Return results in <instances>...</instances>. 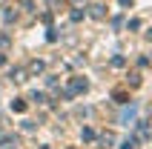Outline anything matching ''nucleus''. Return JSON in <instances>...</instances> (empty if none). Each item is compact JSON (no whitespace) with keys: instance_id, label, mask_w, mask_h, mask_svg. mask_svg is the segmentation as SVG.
Returning <instances> with one entry per match:
<instances>
[{"instance_id":"nucleus-1","label":"nucleus","mask_w":152,"mask_h":149,"mask_svg":"<svg viewBox=\"0 0 152 149\" xmlns=\"http://www.w3.org/2000/svg\"><path fill=\"white\" fill-rule=\"evenodd\" d=\"M86 89H89V80H86V77H72V80L66 83V89H63V98H75V95H83Z\"/></svg>"},{"instance_id":"nucleus-2","label":"nucleus","mask_w":152,"mask_h":149,"mask_svg":"<svg viewBox=\"0 0 152 149\" xmlns=\"http://www.w3.org/2000/svg\"><path fill=\"white\" fill-rule=\"evenodd\" d=\"M20 146V138L17 135H3L0 138V149H17Z\"/></svg>"},{"instance_id":"nucleus-3","label":"nucleus","mask_w":152,"mask_h":149,"mask_svg":"<svg viewBox=\"0 0 152 149\" xmlns=\"http://www.w3.org/2000/svg\"><path fill=\"white\" fill-rule=\"evenodd\" d=\"M152 138V132H149V123H146V121H138V141H149Z\"/></svg>"},{"instance_id":"nucleus-4","label":"nucleus","mask_w":152,"mask_h":149,"mask_svg":"<svg viewBox=\"0 0 152 149\" xmlns=\"http://www.w3.org/2000/svg\"><path fill=\"white\" fill-rule=\"evenodd\" d=\"M89 15H92L95 20H103V17H106V6H103V3H92V6H89Z\"/></svg>"},{"instance_id":"nucleus-5","label":"nucleus","mask_w":152,"mask_h":149,"mask_svg":"<svg viewBox=\"0 0 152 149\" xmlns=\"http://www.w3.org/2000/svg\"><path fill=\"white\" fill-rule=\"evenodd\" d=\"M135 118V106H129V109H124V115H121V123H126L129 126V121Z\"/></svg>"},{"instance_id":"nucleus-6","label":"nucleus","mask_w":152,"mask_h":149,"mask_svg":"<svg viewBox=\"0 0 152 149\" xmlns=\"http://www.w3.org/2000/svg\"><path fill=\"white\" fill-rule=\"evenodd\" d=\"M43 72V60H32L29 63V74H40Z\"/></svg>"},{"instance_id":"nucleus-7","label":"nucleus","mask_w":152,"mask_h":149,"mask_svg":"<svg viewBox=\"0 0 152 149\" xmlns=\"http://www.w3.org/2000/svg\"><path fill=\"white\" fill-rule=\"evenodd\" d=\"M101 143H103V146H112V143H115V135H112V132H103L101 135Z\"/></svg>"},{"instance_id":"nucleus-8","label":"nucleus","mask_w":152,"mask_h":149,"mask_svg":"<svg viewBox=\"0 0 152 149\" xmlns=\"http://www.w3.org/2000/svg\"><path fill=\"white\" fill-rule=\"evenodd\" d=\"M12 80L23 83V80H26V72H23V69H15V72H12Z\"/></svg>"},{"instance_id":"nucleus-9","label":"nucleus","mask_w":152,"mask_h":149,"mask_svg":"<svg viewBox=\"0 0 152 149\" xmlns=\"http://www.w3.org/2000/svg\"><path fill=\"white\" fill-rule=\"evenodd\" d=\"M12 109H15V112H26V100H12Z\"/></svg>"},{"instance_id":"nucleus-10","label":"nucleus","mask_w":152,"mask_h":149,"mask_svg":"<svg viewBox=\"0 0 152 149\" xmlns=\"http://www.w3.org/2000/svg\"><path fill=\"white\" fill-rule=\"evenodd\" d=\"M80 135H83V141H95V129H89V126H83Z\"/></svg>"},{"instance_id":"nucleus-11","label":"nucleus","mask_w":152,"mask_h":149,"mask_svg":"<svg viewBox=\"0 0 152 149\" xmlns=\"http://www.w3.org/2000/svg\"><path fill=\"white\" fill-rule=\"evenodd\" d=\"M15 17H17V12H12V9H6V12H3V20H6V23H12Z\"/></svg>"},{"instance_id":"nucleus-12","label":"nucleus","mask_w":152,"mask_h":149,"mask_svg":"<svg viewBox=\"0 0 152 149\" xmlns=\"http://www.w3.org/2000/svg\"><path fill=\"white\" fill-rule=\"evenodd\" d=\"M34 126H37L34 121H23V129H26V132H34Z\"/></svg>"},{"instance_id":"nucleus-13","label":"nucleus","mask_w":152,"mask_h":149,"mask_svg":"<svg viewBox=\"0 0 152 149\" xmlns=\"http://www.w3.org/2000/svg\"><path fill=\"white\" fill-rule=\"evenodd\" d=\"M49 6L55 9V12H58V6H63V0H49Z\"/></svg>"},{"instance_id":"nucleus-14","label":"nucleus","mask_w":152,"mask_h":149,"mask_svg":"<svg viewBox=\"0 0 152 149\" xmlns=\"http://www.w3.org/2000/svg\"><path fill=\"white\" fill-rule=\"evenodd\" d=\"M121 149H135V141H132V138H129V141L124 143V146H121Z\"/></svg>"},{"instance_id":"nucleus-15","label":"nucleus","mask_w":152,"mask_h":149,"mask_svg":"<svg viewBox=\"0 0 152 149\" xmlns=\"http://www.w3.org/2000/svg\"><path fill=\"white\" fill-rule=\"evenodd\" d=\"M0 46H9V34H0Z\"/></svg>"},{"instance_id":"nucleus-16","label":"nucleus","mask_w":152,"mask_h":149,"mask_svg":"<svg viewBox=\"0 0 152 149\" xmlns=\"http://www.w3.org/2000/svg\"><path fill=\"white\" fill-rule=\"evenodd\" d=\"M121 6H132V0H118Z\"/></svg>"},{"instance_id":"nucleus-17","label":"nucleus","mask_w":152,"mask_h":149,"mask_svg":"<svg viewBox=\"0 0 152 149\" xmlns=\"http://www.w3.org/2000/svg\"><path fill=\"white\" fill-rule=\"evenodd\" d=\"M0 66H6V58H3V55H0Z\"/></svg>"},{"instance_id":"nucleus-18","label":"nucleus","mask_w":152,"mask_h":149,"mask_svg":"<svg viewBox=\"0 0 152 149\" xmlns=\"http://www.w3.org/2000/svg\"><path fill=\"white\" fill-rule=\"evenodd\" d=\"M146 40H152V29H149V32H146Z\"/></svg>"},{"instance_id":"nucleus-19","label":"nucleus","mask_w":152,"mask_h":149,"mask_svg":"<svg viewBox=\"0 0 152 149\" xmlns=\"http://www.w3.org/2000/svg\"><path fill=\"white\" fill-rule=\"evenodd\" d=\"M69 149H75V146H69Z\"/></svg>"}]
</instances>
